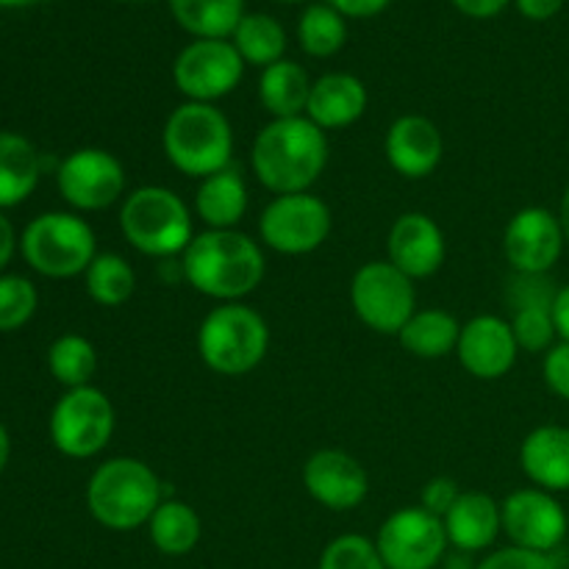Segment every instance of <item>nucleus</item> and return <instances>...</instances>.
Returning a JSON list of instances; mask_svg holds the SVG:
<instances>
[{
    "label": "nucleus",
    "mask_w": 569,
    "mask_h": 569,
    "mask_svg": "<svg viewBox=\"0 0 569 569\" xmlns=\"http://www.w3.org/2000/svg\"><path fill=\"white\" fill-rule=\"evenodd\" d=\"M503 533L515 548L550 553L561 548L569 531V517L565 506L553 492L539 487L517 489L500 503Z\"/></svg>",
    "instance_id": "nucleus-14"
},
{
    "label": "nucleus",
    "mask_w": 569,
    "mask_h": 569,
    "mask_svg": "<svg viewBox=\"0 0 569 569\" xmlns=\"http://www.w3.org/2000/svg\"><path fill=\"white\" fill-rule=\"evenodd\" d=\"M317 569H387L376 539L361 533H342L322 548Z\"/></svg>",
    "instance_id": "nucleus-33"
},
{
    "label": "nucleus",
    "mask_w": 569,
    "mask_h": 569,
    "mask_svg": "<svg viewBox=\"0 0 569 569\" xmlns=\"http://www.w3.org/2000/svg\"><path fill=\"white\" fill-rule=\"evenodd\" d=\"M445 522L422 506L392 511L378 528L376 548L387 569H437L448 553Z\"/></svg>",
    "instance_id": "nucleus-11"
},
{
    "label": "nucleus",
    "mask_w": 569,
    "mask_h": 569,
    "mask_svg": "<svg viewBox=\"0 0 569 569\" xmlns=\"http://www.w3.org/2000/svg\"><path fill=\"white\" fill-rule=\"evenodd\" d=\"M448 542L461 553H481L503 533L500 503L487 492H461L453 509L442 517Z\"/></svg>",
    "instance_id": "nucleus-21"
},
{
    "label": "nucleus",
    "mask_w": 569,
    "mask_h": 569,
    "mask_svg": "<svg viewBox=\"0 0 569 569\" xmlns=\"http://www.w3.org/2000/svg\"><path fill=\"white\" fill-rule=\"evenodd\" d=\"M565 244L559 214L542 206L520 209L503 231V253L515 272H550L559 264Z\"/></svg>",
    "instance_id": "nucleus-15"
},
{
    "label": "nucleus",
    "mask_w": 569,
    "mask_h": 569,
    "mask_svg": "<svg viewBox=\"0 0 569 569\" xmlns=\"http://www.w3.org/2000/svg\"><path fill=\"white\" fill-rule=\"evenodd\" d=\"M148 533L161 556L178 559L198 548L200 537H203V522H200L198 511L183 500H161L159 509L150 517Z\"/></svg>",
    "instance_id": "nucleus-27"
},
{
    "label": "nucleus",
    "mask_w": 569,
    "mask_h": 569,
    "mask_svg": "<svg viewBox=\"0 0 569 569\" xmlns=\"http://www.w3.org/2000/svg\"><path fill=\"white\" fill-rule=\"evenodd\" d=\"M556 295H559V287L550 272H515L509 289H506V298L515 306V311L553 309Z\"/></svg>",
    "instance_id": "nucleus-36"
},
{
    "label": "nucleus",
    "mask_w": 569,
    "mask_h": 569,
    "mask_svg": "<svg viewBox=\"0 0 569 569\" xmlns=\"http://www.w3.org/2000/svg\"><path fill=\"white\" fill-rule=\"evenodd\" d=\"M270 350V326L244 303H220L198 328V353L211 372L239 378L253 372Z\"/></svg>",
    "instance_id": "nucleus-6"
},
{
    "label": "nucleus",
    "mask_w": 569,
    "mask_h": 569,
    "mask_svg": "<svg viewBox=\"0 0 569 569\" xmlns=\"http://www.w3.org/2000/svg\"><path fill=\"white\" fill-rule=\"evenodd\" d=\"M450 3L472 20H489V17H498L511 0H450Z\"/></svg>",
    "instance_id": "nucleus-41"
},
{
    "label": "nucleus",
    "mask_w": 569,
    "mask_h": 569,
    "mask_svg": "<svg viewBox=\"0 0 569 569\" xmlns=\"http://www.w3.org/2000/svg\"><path fill=\"white\" fill-rule=\"evenodd\" d=\"M178 26L194 39H228L244 17V0H170Z\"/></svg>",
    "instance_id": "nucleus-28"
},
{
    "label": "nucleus",
    "mask_w": 569,
    "mask_h": 569,
    "mask_svg": "<svg viewBox=\"0 0 569 569\" xmlns=\"http://www.w3.org/2000/svg\"><path fill=\"white\" fill-rule=\"evenodd\" d=\"M161 500V481L153 467L131 456L103 461L87 483L89 515L117 533L148 526Z\"/></svg>",
    "instance_id": "nucleus-3"
},
{
    "label": "nucleus",
    "mask_w": 569,
    "mask_h": 569,
    "mask_svg": "<svg viewBox=\"0 0 569 569\" xmlns=\"http://www.w3.org/2000/svg\"><path fill=\"white\" fill-rule=\"evenodd\" d=\"M194 214L209 231H233L248 214V183L237 167L203 178L194 194Z\"/></svg>",
    "instance_id": "nucleus-23"
},
{
    "label": "nucleus",
    "mask_w": 569,
    "mask_h": 569,
    "mask_svg": "<svg viewBox=\"0 0 569 569\" xmlns=\"http://www.w3.org/2000/svg\"><path fill=\"white\" fill-rule=\"evenodd\" d=\"M298 42L315 59L337 56L348 42V22L333 6L311 3L298 20Z\"/></svg>",
    "instance_id": "nucleus-31"
},
{
    "label": "nucleus",
    "mask_w": 569,
    "mask_h": 569,
    "mask_svg": "<svg viewBox=\"0 0 569 569\" xmlns=\"http://www.w3.org/2000/svg\"><path fill=\"white\" fill-rule=\"evenodd\" d=\"M517 348L526 353H548L559 339L553 309H520L511 317Z\"/></svg>",
    "instance_id": "nucleus-35"
},
{
    "label": "nucleus",
    "mask_w": 569,
    "mask_h": 569,
    "mask_svg": "<svg viewBox=\"0 0 569 569\" xmlns=\"http://www.w3.org/2000/svg\"><path fill=\"white\" fill-rule=\"evenodd\" d=\"M22 259L44 278H76L98 256L92 226L72 211H48L33 217L20 237Z\"/></svg>",
    "instance_id": "nucleus-7"
},
{
    "label": "nucleus",
    "mask_w": 569,
    "mask_h": 569,
    "mask_svg": "<svg viewBox=\"0 0 569 569\" xmlns=\"http://www.w3.org/2000/svg\"><path fill=\"white\" fill-rule=\"evenodd\" d=\"M9 456H11V439H9V431L3 428V422H0V472H3L6 465H9Z\"/></svg>",
    "instance_id": "nucleus-45"
},
{
    "label": "nucleus",
    "mask_w": 569,
    "mask_h": 569,
    "mask_svg": "<svg viewBox=\"0 0 569 569\" xmlns=\"http://www.w3.org/2000/svg\"><path fill=\"white\" fill-rule=\"evenodd\" d=\"M120 231L142 256L172 259L183 256L194 239L192 209L167 187H139L120 206Z\"/></svg>",
    "instance_id": "nucleus-5"
},
{
    "label": "nucleus",
    "mask_w": 569,
    "mask_h": 569,
    "mask_svg": "<svg viewBox=\"0 0 569 569\" xmlns=\"http://www.w3.org/2000/svg\"><path fill=\"white\" fill-rule=\"evenodd\" d=\"M542 378L556 398L569 403V342H556L553 348L545 353Z\"/></svg>",
    "instance_id": "nucleus-38"
},
{
    "label": "nucleus",
    "mask_w": 569,
    "mask_h": 569,
    "mask_svg": "<svg viewBox=\"0 0 569 569\" xmlns=\"http://www.w3.org/2000/svg\"><path fill=\"white\" fill-rule=\"evenodd\" d=\"M126 167L103 148H78L56 170L59 192L72 209L103 211L126 200Z\"/></svg>",
    "instance_id": "nucleus-13"
},
{
    "label": "nucleus",
    "mask_w": 569,
    "mask_h": 569,
    "mask_svg": "<svg viewBox=\"0 0 569 569\" xmlns=\"http://www.w3.org/2000/svg\"><path fill=\"white\" fill-rule=\"evenodd\" d=\"M520 467L533 487L569 492V428L539 426L522 439Z\"/></svg>",
    "instance_id": "nucleus-22"
},
{
    "label": "nucleus",
    "mask_w": 569,
    "mask_h": 569,
    "mask_svg": "<svg viewBox=\"0 0 569 569\" xmlns=\"http://www.w3.org/2000/svg\"><path fill=\"white\" fill-rule=\"evenodd\" d=\"M181 272L194 292L217 303H242L261 287L267 259L261 242L242 231H200L181 256Z\"/></svg>",
    "instance_id": "nucleus-1"
},
{
    "label": "nucleus",
    "mask_w": 569,
    "mask_h": 569,
    "mask_svg": "<svg viewBox=\"0 0 569 569\" xmlns=\"http://www.w3.org/2000/svg\"><path fill=\"white\" fill-rule=\"evenodd\" d=\"M89 298L106 309L128 303L131 295L137 292V272L128 264L126 256L120 253H98L89 270L83 272Z\"/></svg>",
    "instance_id": "nucleus-30"
},
{
    "label": "nucleus",
    "mask_w": 569,
    "mask_h": 569,
    "mask_svg": "<svg viewBox=\"0 0 569 569\" xmlns=\"http://www.w3.org/2000/svg\"><path fill=\"white\" fill-rule=\"evenodd\" d=\"M383 153L389 167L409 181L428 178L445 156L442 131L433 120L422 114H403L389 126L383 139Z\"/></svg>",
    "instance_id": "nucleus-19"
},
{
    "label": "nucleus",
    "mask_w": 569,
    "mask_h": 569,
    "mask_svg": "<svg viewBox=\"0 0 569 569\" xmlns=\"http://www.w3.org/2000/svg\"><path fill=\"white\" fill-rule=\"evenodd\" d=\"M331 209L326 200L311 192L278 194L259 217L261 242L281 256L315 253L331 237Z\"/></svg>",
    "instance_id": "nucleus-10"
},
{
    "label": "nucleus",
    "mask_w": 569,
    "mask_h": 569,
    "mask_svg": "<svg viewBox=\"0 0 569 569\" xmlns=\"http://www.w3.org/2000/svg\"><path fill=\"white\" fill-rule=\"evenodd\" d=\"M456 356H459V365L472 378H478V381H498V378L509 376L511 367L517 365L520 348H517L509 320L495 315H481L461 326Z\"/></svg>",
    "instance_id": "nucleus-17"
},
{
    "label": "nucleus",
    "mask_w": 569,
    "mask_h": 569,
    "mask_svg": "<svg viewBox=\"0 0 569 569\" xmlns=\"http://www.w3.org/2000/svg\"><path fill=\"white\" fill-rule=\"evenodd\" d=\"M244 61L228 39H194L178 53L172 81L192 103H217L239 87Z\"/></svg>",
    "instance_id": "nucleus-12"
},
{
    "label": "nucleus",
    "mask_w": 569,
    "mask_h": 569,
    "mask_svg": "<svg viewBox=\"0 0 569 569\" xmlns=\"http://www.w3.org/2000/svg\"><path fill=\"white\" fill-rule=\"evenodd\" d=\"M350 303L370 331L398 337L417 311V289L392 261H367L353 272Z\"/></svg>",
    "instance_id": "nucleus-8"
},
{
    "label": "nucleus",
    "mask_w": 569,
    "mask_h": 569,
    "mask_svg": "<svg viewBox=\"0 0 569 569\" xmlns=\"http://www.w3.org/2000/svg\"><path fill=\"white\" fill-rule=\"evenodd\" d=\"M231 42L244 64L261 67V70L281 61L287 53V31L270 14H244L233 31Z\"/></svg>",
    "instance_id": "nucleus-29"
},
{
    "label": "nucleus",
    "mask_w": 569,
    "mask_h": 569,
    "mask_svg": "<svg viewBox=\"0 0 569 569\" xmlns=\"http://www.w3.org/2000/svg\"><path fill=\"white\" fill-rule=\"evenodd\" d=\"M459 498H461L459 483H456L453 478H448V476H437V478H431L426 487H422L420 506L426 511H431L433 517H439V520H442V517L448 515L450 509H453L456 500H459Z\"/></svg>",
    "instance_id": "nucleus-39"
},
{
    "label": "nucleus",
    "mask_w": 569,
    "mask_h": 569,
    "mask_svg": "<svg viewBox=\"0 0 569 569\" xmlns=\"http://www.w3.org/2000/svg\"><path fill=\"white\" fill-rule=\"evenodd\" d=\"M553 320H556V331H559L561 342H569V283L559 287V295H556Z\"/></svg>",
    "instance_id": "nucleus-43"
},
{
    "label": "nucleus",
    "mask_w": 569,
    "mask_h": 569,
    "mask_svg": "<svg viewBox=\"0 0 569 569\" xmlns=\"http://www.w3.org/2000/svg\"><path fill=\"white\" fill-rule=\"evenodd\" d=\"M117 415L111 400L98 387L67 389L50 411V439L70 459H92L114 437Z\"/></svg>",
    "instance_id": "nucleus-9"
},
{
    "label": "nucleus",
    "mask_w": 569,
    "mask_h": 569,
    "mask_svg": "<svg viewBox=\"0 0 569 569\" xmlns=\"http://www.w3.org/2000/svg\"><path fill=\"white\" fill-rule=\"evenodd\" d=\"M303 487L311 500L331 511H350L365 503L370 492V476L345 450H317L303 465Z\"/></svg>",
    "instance_id": "nucleus-16"
},
{
    "label": "nucleus",
    "mask_w": 569,
    "mask_h": 569,
    "mask_svg": "<svg viewBox=\"0 0 569 569\" xmlns=\"http://www.w3.org/2000/svg\"><path fill=\"white\" fill-rule=\"evenodd\" d=\"M328 133L309 117L272 120L256 133L250 148L253 176L272 194L309 192L328 167Z\"/></svg>",
    "instance_id": "nucleus-2"
},
{
    "label": "nucleus",
    "mask_w": 569,
    "mask_h": 569,
    "mask_svg": "<svg viewBox=\"0 0 569 569\" xmlns=\"http://www.w3.org/2000/svg\"><path fill=\"white\" fill-rule=\"evenodd\" d=\"M559 222H561V228H565V237L569 244V187H567L565 198H561V206H559Z\"/></svg>",
    "instance_id": "nucleus-46"
},
{
    "label": "nucleus",
    "mask_w": 569,
    "mask_h": 569,
    "mask_svg": "<svg viewBox=\"0 0 569 569\" xmlns=\"http://www.w3.org/2000/svg\"><path fill=\"white\" fill-rule=\"evenodd\" d=\"M476 569H561L550 553H533V550H522L509 545L495 553H489Z\"/></svg>",
    "instance_id": "nucleus-37"
},
{
    "label": "nucleus",
    "mask_w": 569,
    "mask_h": 569,
    "mask_svg": "<svg viewBox=\"0 0 569 569\" xmlns=\"http://www.w3.org/2000/svg\"><path fill=\"white\" fill-rule=\"evenodd\" d=\"M445 256H448V242L433 217L422 211H406L389 228L387 261H392L411 281L431 278L433 272L442 270Z\"/></svg>",
    "instance_id": "nucleus-18"
},
{
    "label": "nucleus",
    "mask_w": 569,
    "mask_h": 569,
    "mask_svg": "<svg viewBox=\"0 0 569 569\" xmlns=\"http://www.w3.org/2000/svg\"><path fill=\"white\" fill-rule=\"evenodd\" d=\"M161 150L178 172L209 178L231 167L233 128L214 103H181L161 128Z\"/></svg>",
    "instance_id": "nucleus-4"
},
{
    "label": "nucleus",
    "mask_w": 569,
    "mask_h": 569,
    "mask_svg": "<svg viewBox=\"0 0 569 569\" xmlns=\"http://www.w3.org/2000/svg\"><path fill=\"white\" fill-rule=\"evenodd\" d=\"M37 3V0H0V6H6V9H17V6H31Z\"/></svg>",
    "instance_id": "nucleus-47"
},
{
    "label": "nucleus",
    "mask_w": 569,
    "mask_h": 569,
    "mask_svg": "<svg viewBox=\"0 0 569 569\" xmlns=\"http://www.w3.org/2000/svg\"><path fill=\"white\" fill-rule=\"evenodd\" d=\"M278 3H303V0H278Z\"/></svg>",
    "instance_id": "nucleus-48"
},
{
    "label": "nucleus",
    "mask_w": 569,
    "mask_h": 569,
    "mask_svg": "<svg viewBox=\"0 0 569 569\" xmlns=\"http://www.w3.org/2000/svg\"><path fill=\"white\" fill-rule=\"evenodd\" d=\"M39 178H42V156L31 139L0 131V209H11L31 198Z\"/></svg>",
    "instance_id": "nucleus-24"
},
{
    "label": "nucleus",
    "mask_w": 569,
    "mask_h": 569,
    "mask_svg": "<svg viewBox=\"0 0 569 569\" xmlns=\"http://www.w3.org/2000/svg\"><path fill=\"white\" fill-rule=\"evenodd\" d=\"M461 337V322L445 309H420L411 315L398 333L406 353L417 359H445L456 353Z\"/></svg>",
    "instance_id": "nucleus-26"
},
{
    "label": "nucleus",
    "mask_w": 569,
    "mask_h": 569,
    "mask_svg": "<svg viewBox=\"0 0 569 569\" xmlns=\"http://www.w3.org/2000/svg\"><path fill=\"white\" fill-rule=\"evenodd\" d=\"M311 87H315V81H311L303 64L281 59L261 70L259 100L270 111L272 120L303 117L306 109H309Z\"/></svg>",
    "instance_id": "nucleus-25"
},
{
    "label": "nucleus",
    "mask_w": 569,
    "mask_h": 569,
    "mask_svg": "<svg viewBox=\"0 0 569 569\" xmlns=\"http://www.w3.org/2000/svg\"><path fill=\"white\" fill-rule=\"evenodd\" d=\"M39 292L28 278L0 276V333L20 331L37 315Z\"/></svg>",
    "instance_id": "nucleus-34"
},
{
    "label": "nucleus",
    "mask_w": 569,
    "mask_h": 569,
    "mask_svg": "<svg viewBox=\"0 0 569 569\" xmlns=\"http://www.w3.org/2000/svg\"><path fill=\"white\" fill-rule=\"evenodd\" d=\"M517 9H520L522 17H528V20H550V17L559 14L561 9H565L567 0H515Z\"/></svg>",
    "instance_id": "nucleus-42"
},
{
    "label": "nucleus",
    "mask_w": 569,
    "mask_h": 569,
    "mask_svg": "<svg viewBox=\"0 0 569 569\" xmlns=\"http://www.w3.org/2000/svg\"><path fill=\"white\" fill-rule=\"evenodd\" d=\"M50 376L67 389L89 387L98 372V350L81 333H64L48 350Z\"/></svg>",
    "instance_id": "nucleus-32"
},
{
    "label": "nucleus",
    "mask_w": 569,
    "mask_h": 569,
    "mask_svg": "<svg viewBox=\"0 0 569 569\" xmlns=\"http://www.w3.org/2000/svg\"><path fill=\"white\" fill-rule=\"evenodd\" d=\"M370 94L361 78L350 76V72H328V76L317 78L309 94V117L315 126L322 131H337V128H348L365 117Z\"/></svg>",
    "instance_id": "nucleus-20"
},
{
    "label": "nucleus",
    "mask_w": 569,
    "mask_h": 569,
    "mask_svg": "<svg viewBox=\"0 0 569 569\" xmlns=\"http://www.w3.org/2000/svg\"><path fill=\"white\" fill-rule=\"evenodd\" d=\"M17 250V233H14V226L9 222V217L0 214V270H3L6 264L11 261V256H14Z\"/></svg>",
    "instance_id": "nucleus-44"
},
{
    "label": "nucleus",
    "mask_w": 569,
    "mask_h": 569,
    "mask_svg": "<svg viewBox=\"0 0 569 569\" xmlns=\"http://www.w3.org/2000/svg\"><path fill=\"white\" fill-rule=\"evenodd\" d=\"M326 3L333 6L345 20H348V17H353V20H367V17H376L381 14L383 9H389L392 0H326Z\"/></svg>",
    "instance_id": "nucleus-40"
}]
</instances>
